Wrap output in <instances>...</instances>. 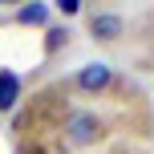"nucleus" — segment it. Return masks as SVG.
Returning a JSON list of instances; mask_svg holds the SVG:
<instances>
[{
  "label": "nucleus",
  "mask_w": 154,
  "mask_h": 154,
  "mask_svg": "<svg viewBox=\"0 0 154 154\" xmlns=\"http://www.w3.org/2000/svg\"><path fill=\"white\" fill-rule=\"evenodd\" d=\"M106 134H109V118L89 106L65 109L61 122H57V138H61L65 150H93L97 142H106Z\"/></svg>",
  "instance_id": "1"
},
{
  "label": "nucleus",
  "mask_w": 154,
  "mask_h": 154,
  "mask_svg": "<svg viewBox=\"0 0 154 154\" xmlns=\"http://www.w3.org/2000/svg\"><path fill=\"white\" fill-rule=\"evenodd\" d=\"M85 29H89L93 45H118L130 32V20L118 8H93V12H85Z\"/></svg>",
  "instance_id": "2"
},
{
  "label": "nucleus",
  "mask_w": 154,
  "mask_h": 154,
  "mask_svg": "<svg viewBox=\"0 0 154 154\" xmlns=\"http://www.w3.org/2000/svg\"><path fill=\"white\" fill-rule=\"evenodd\" d=\"M65 89L85 93V97H101V93L118 89V73L109 69V65H85V69H77L69 81H65Z\"/></svg>",
  "instance_id": "3"
},
{
  "label": "nucleus",
  "mask_w": 154,
  "mask_h": 154,
  "mask_svg": "<svg viewBox=\"0 0 154 154\" xmlns=\"http://www.w3.org/2000/svg\"><path fill=\"white\" fill-rule=\"evenodd\" d=\"M65 45H69V29H65V24H49V32H45V57H57Z\"/></svg>",
  "instance_id": "4"
},
{
  "label": "nucleus",
  "mask_w": 154,
  "mask_h": 154,
  "mask_svg": "<svg viewBox=\"0 0 154 154\" xmlns=\"http://www.w3.org/2000/svg\"><path fill=\"white\" fill-rule=\"evenodd\" d=\"M16 93H20V81L4 69V73H0V109H12L16 106Z\"/></svg>",
  "instance_id": "5"
},
{
  "label": "nucleus",
  "mask_w": 154,
  "mask_h": 154,
  "mask_svg": "<svg viewBox=\"0 0 154 154\" xmlns=\"http://www.w3.org/2000/svg\"><path fill=\"white\" fill-rule=\"evenodd\" d=\"M12 20H16V24H45V20H49V8H45V4H29V8H20Z\"/></svg>",
  "instance_id": "6"
},
{
  "label": "nucleus",
  "mask_w": 154,
  "mask_h": 154,
  "mask_svg": "<svg viewBox=\"0 0 154 154\" xmlns=\"http://www.w3.org/2000/svg\"><path fill=\"white\" fill-rule=\"evenodd\" d=\"M109 154H138V150H130V146H114Z\"/></svg>",
  "instance_id": "7"
}]
</instances>
